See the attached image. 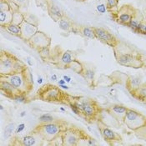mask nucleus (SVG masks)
Masks as SVG:
<instances>
[{
	"label": "nucleus",
	"mask_w": 146,
	"mask_h": 146,
	"mask_svg": "<svg viewBox=\"0 0 146 146\" xmlns=\"http://www.w3.org/2000/svg\"><path fill=\"white\" fill-rule=\"evenodd\" d=\"M65 83H66V81L64 80V79H60L59 81H58V85L60 86V85H64V84H65Z\"/></svg>",
	"instance_id": "obj_39"
},
{
	"label": "nucleus",
	"mask_w": 146,
	"mask_h": 146,
	"mask_svg": "<svg viewBox=\"0 0 146 146\" xmlns=\"http://www.w3.org/2000/svg\"><path fill=\"white\" fill-rule=\"evenodd\" d=\"M0 79H6L10 82L20 94L29 96L34 90V77L27 65L23 66L10 74L0 75Z\"/></svg>",
	"instance_id": "obj_3"
},
{
	"label": "nucleus",
	"mask_w": 146,
	"mask_h": 146,
	"mask_svg": "<svg viewBox=\"0 0 146 146\" xmlns=\"http://www.w3.org/2000/svg\"><path fill=\"white\" fill-rule=\"evenodd\" d=\"M86 135L87 133L84 130L69 124L61 135L62 144L64 146L80 145V143L85 139Z\"/></svg>",
	"instance_id": "obj_8"
},
{
	"label": "nucleus",
	"mask_w": 146,
	"mask_h": 146,
	"mask_svg": "<svg viewBox=\"0 0 146 146\" xmlns=\"http://www.w3.org/2000/svg\"><path fill=\"white\" fill-rule=\"evenodd\" d=\"M97 126L100 130V133L101 135L102 138L105 140V142L108 143L110 145H113L116 143H119L123 141V139L121 135L116 132H114L112 129H110L107 124H105L103 119H100L97 122Z\"/></svg>",
	"instance_id": "obj_11"
},
{
	"label": "nucleus",
	"mask_w": 146,
	"mask_h": 146,
	"mask_svg": "<svg viewBox=\"0 0 146 146\" xmlns=\"http://www.w3.org/2000/svg\"><path fill=\"white\" fill-rule=\"evenodd\" d=\"M112 48L116 62L119 65L135 69L145 67L146 59L134 46L120 41Z\"/></svg>",
	"instance_id": "obj_1"
},
{
	"label": "nucleus",
	"mask_w": 146,
	"mask_h": 146,
	"mask_svg": "<svg viewBox=\"0 0 146 146\" xmlns=\"http://www.w3.org/2000/svg\"><path fill=\"white\" fill-rule=\"evenodd\" d=\"M0 90L3 95L13 100H14L15 98L20 94V93L10 82L3 79H0Z\"/></svg>",
	"instance_id": "obj_18"
},
{
	"label": "nucleus",
	"mask_w": 146,
	"mask_h": 146,
	"mask_svg": "<svg viewBox=\"0 0 146 146\" xmlns=\"http://www.w3.org/2000/svg\"><path fill=\"white\" fill-rule=\"evenodd\" d=\"M26 65L22 60L12 53L1 49L0 53V75H8Z\"/></svg>",
	"instance_id": "obj_7"
},
{
	"label": "nucleus",
	"mask_w": 146,
	"mask_h": 146,
	"mask_svg": "<svg viewBox=\"0 0 146 146\" xmlns=\"http://www.w3.org/2000/svg\"><path fill=\"white\" fill-rule=\"evenodd\" d=\"M81 76L85 80L87 85L90 89H94L96 87V80H95V69L93 67L84 66V71L81 74Z\"/></svg>",
	"instance_id": "obj_21"
},
{
	"label": "nucleus",
	"mask_w": 146,
	"mask_h": 146,
	"mask_svg": "<svg viewBox=\"0 0 146 146\" xmlns=\"http://www.w3.org/2000/svg\"><path fill=\"white\" fill-rule=\"evenodd\" d=\"M24 16H25V20H27V21H29V22L30 23H33L34 24L38 25V23H39L38 19V18L35 15H33L31 13H24Z\"/></svg>",
	"instance_id": "obj_34"
},
{
	"label": "nucleus",
	"mask_w": 146,
	"mask_h": 146,
	"mask_svg": "<svg viewBox=\"0 0 146 146\" xmlns=\"http://www.w3.org/2000/svg\"><path fill=\"white\" fill-rule=\"evenodd\" d=\"M12 141L13 142L10 145H13L33 146L43 145L44 139L38 132L32 130L29 135H24L21 138L18 136H13L12 138Z\"/></svg>",
	"instance_id": "obj_10"
},
{
	"label": "nucleus",
	"mask_w": 146,
	"mask_h": 146,
	"mask_svg": "<svg viewBox=\"0 0 146 146\" xmlns=\"http://www.w3.org/2000/svg\"><path fill=\"white\" fill-rule=\"evenodd\" d=\"M24 128H25V124H19L18 127H17V129H16V130H15V135H19V133H21L23 130L24 129Z\"/></svg>",
	"instance_id": "obj_37"
},
{
	"label": "nucleus",
	"mask_w": 146,
	"mask_h": 146,
	"mask_svg": "<svg viewBox=\"0 0 146 146\" xmlns=\"http://www.w3.org/2000/svg\"><path fill=\"white\" fill-rule=\"evenodd\" d=\"M76 60L77 58L74 52L64 50L60 46H55L51 49V56L47 64L58 69H68Z\"/></svg>",
	"instance_id": "obj_6"
},
{
	"label": "nucleus",
	"mask_w": 146,
	"mask_h": 146,
	"mask_svg": "<svg viewBox=\"0 0 146 146\" xmlns=\"http://www.w3.org/2000/svg\"><path fill=\"white\" fill-rule=\"evenodd\" d=\"M68 101L77 106L80 112V117L89 124L96 123L102 119L103 109L95 100L87 96H74L70 94Z\"/></svg>",
	"instance_id": "obj_2"
},
{
	"label": "nucleus",
	"mask_w": 146,
	"mask_h": 146,
	"mask_svg": "<svg viewBox=\"0 0 146 146\" xmlns=\"http://www.w3.org/2000/svg\"><path fill=\"white\" fill-rule=\"evenodd\" d=\"M26 44L34 50L38 51L44 47L51 46V38L48 34L38 30L29 40L26 42Z\"/></svg>",
	"instance_id": "obj_14"
},
{
	"label": "nucleus",
	"mask_w": 146,
	"mask_h": 146,
	"mask_svg": "<svg viewBox=\"0 0 146 146\" xmlns=\"http://www.w3.org/2000/svg\"><path fill=\"white\" fill-rule=\"evenodd\" d=\"M69 94L52 84H44L37 90L32 100H42L47 103L60 104L67 105Z\"/></svg>",
	"instance_id": "obj_4"
},
{
	"label": "nucleus",
	"mask_w": 146,
	"mask_h": 146,
	"mask_svg": "<svg viewBox=\"0 0 146 146\" xmlns=\"http://www.w3.org/2000/svg\"><path fill=\"white\" fill-rule=\"evenodd\" d=\"M13 130V124H9L6 127V132H5V136L11 135L12 132Z\"/></svg>",
	"instance_id": "obj_36"
},
{
	"label": "nucleus",
	"mask_w": 146,
	"mask_h": 146,
	"mask_svg": "<svg viewBox=\"0 0 146 146\" xmlns=\"http://www.w3.org/2000/svg\"><path fill=\"white\" fill-rule=\"evenodd\" d=\"M93 28L94 30L96 38L102 42L103 44L108 45L111 48H113L116 45L119 44V43L120 42V40L118 39L117 37L113 35L108 29L104 28H101V27H93Z\"/></svg>",
	"instance_id": "obj_13"
},
{
	"label": "nucleus",
	"mask_w": 146,
	"mask_h": 146,
	"mask_svg": "<svg viewBox=\"0 0 146 146\" xmlns=\"http://www.w3.org/2000/svg\"><path fill=\"white\" fill-rule=\"evenodd\" d=\"M58 26L59 28L67 32V33H74V34H79V25H76L73 20H71L67 15H64L58 21Z\"/></svg>",
	"instance_id": "obj_19"
},
{
	"label": "nucleus",
	"mask_w": 146,
	"mask_h": 146,
	"mask_svg": "<svg viewBox=\"0 0 146 146\" xmlns=\"http://www.w3.org/2000/svg\"><path fill=\"white\" fill-rule=\"evenodd\" d=\"M20 27H21L20 38L24 42H27L28 40H29L34 34L38 31V25L29 22L25 19L20 24Z\"/></svg>",
	"instance_id": "obj_17"
},
{
	"label": "nucleus",
	"mask_w": 146,
	"mask_h": 146,
	"mask_svg": "<svg viewBox=\"0 0 146 146\" xmlns=\"http://www.w3.org/2000/svg\"><path fill=\"white\" fill-rule=\"evenodd\" d=\"M144 82H142V80L140 78L137 77V76H128V78L126 79L125 81V86L126 89L129 91V93L132 95L135 92V90H137Z\"/></svg>",
	"instance_id": "obj_22"
},
{
	"label": "nucleus",
	"mask_w": 146,
	"mask_h": 146,
	"mask_svg": "<svg viewBox=\"0 0 146 146\" xmlns=\"http://www.w3.org/2000/svg\"><path fill=\"white\" fill-rule=\"evenodd\" d=\"M137 9L131 4H124L122 5L117 12L116 15L113 19L121 25L128 27V24L131 21L133 17L135 15Z\"/></svg>",
	"instance_id": "obj_12"
},
{
	"label": "nucleus",
	"mask_w": 146,
	"mask_h": 146,
	"mask_svg": "<svg viewBox=\"0 0 146 146\" xmlns=\"http://www.w3.org/2000/svg\"><path fill=\"white\" fill-rule=\"evenodd\" d=\"M128 129L134 131L146 124V116L135 110L128 109L123 122Z\"/></svg>",
	"instance_id": "obj_9"
},
{
	"label": "nucleus",
	"mask_w": 146,
	"mask_h": 146,
	"mask_svg": "<svg viewBox=\"0 0 146 146\" xmlns=\"http://www.w3.org/2000/svg\"><path fill=\"white\" fill-rule=\"evenodd\" d=\"M12 5V8L14 10H22L23 9H26L29 7V0H9Z\"/></svg>",
	"instance_id": "obj_27"
},
{
	"label": "nucleus",
	"mask_w": 146,
	"mask_h": 146,
	"mask_svg": "<svg viewBox=\"0 0 146 146\" xmlns=\"http://www.w3.org/2000/svg\"><path fill=\"white\" fill-rule=\"evenodd\" d=\"M128 107L122 104H112L104 109V111L107 113L111 118H113L116 122L120 124L124 122V118L125 113L128 110Z\"/></svg>",
	"instance_id": "obj_16"
},
{
	"label": "nucleus",
	"mask_w": 146,
	"mask_h": 146,
	"mask_svg": "<svg viewBox=\"0 0 146 146\" xmlns=\"http://www.w3.org/2000/svg\"><path fill=\"white\" fill-rule=\"evenodd\" d=\"M38 120L40 123H49V122L55 120V119L50 113H44L41 116H39Z\"/></svg>",
	"instance_id": "obj_33"
},
{
	"label": "nucleus",
	"mask_w": 146,
	"mask_h": 146,
	"mask_svg": "<svg viewBox=\"0 0 146 146\" xmlns=\"http://www.w3.org/2000/svg\"><path fill=\"white\" fill-rule=\"evenodd\" d=\"M91 145V146H94V145H99L100 143L98 142V140H96L94 138H93L91 135H90L89 134H87L85 139L84 140H82V142L80 143V145Z\"/></svg>",
	"instance_id": "obj_31"
},
{
	"label": "nucleus",
	"mask_w": 146,
	"mask_h": 146,
	"mask_svg": "<svg viewBox=\"0 0 146 146\" xmlns=\"http://www.w3.org/2000/svg\"><path fill=\"white\" fill-rule=\"evenodd\" d=\"M98 10H99V12H100L101 13H105V11L107 10V9H106V6H105L104 4L99 5V6H98Z\"/></svg>",
	"instance_id": "obj_38"
},
{
	"label": "nucleus",
	"mask_w": 146,
	"mask_h": 146,
	"mask_svg": "<svg viewBox=\"0 0 146 146\" xmlns=\"http://www.w3.org/2000/svg\"><path fill=\"white\" fill-rule=\"evenodd\" d=\"M79 34L87 38L97 39L93 27L85 26V25H79Z\"/></svg>",
	"instance_id": "obj_24"
},
{
	"label": "nucleus",
	"mask_w": 146,
	"mask_h": 146,
	"mask_svg": "<svg viewBox=\"0 0 146 146\" xmlns=\"http://www.w3.org/2000/svg\"><path fill=\"white\" fill-rule=\"evenodd\" d=\"M133 98L141 102H146V83H143L132 94Z\"/></svg>",
	"instance_id": "obj_26"
},
{
	"label": "nucleus",
	"mask_w": 146,
	"mask_h": 146,
	"mask_svg": "<svg viewBox=\"0 0 146 146\" xmlns=\"http://www.w3.org/2000/svg\"><path fill=\"white\" fill-rule=\"evenodd\" d=\"M46 7H47V11L49 15V17L55 22H58L64 15V12L62 9L55 4L52 0H45Z\"/></svg>",
	"instance_id": "obj_20"
},
{
	"label": "nucleus",
	"mask_w": 146,
	"mask_h": 146,
	"mask_svg": "<svg viewBox=\"0 0 146 146\" xmlns=\"http://www.w3.org/2000/svg\"><path fill=\"white\" fill-rule=\"evenodd\" d=\"M2 29H5L6 32L9 33L13 36L19 37V38H20V36H21V27H20V25L15 24L13 23H10L2 27Z\"/></svg>",
	"instance_id": "obj_25"
},
{
	"label": "nucleus",
	"mask_w": 146,
	"mask_h": 146,
	"mask_svg": "<svg viewBox=\"0 0 146 146\" xmlns=\"http://www.w3.org/2000/svg\"><path fill=\"white\" fill-rule=\"evenodd\" d=\"M75 1H77V2H80V3H82V2H85L86 0H75Z\"/></svg>",
	"instance_id": "obj_43"
},
{
	"label": "nucleus",
	"mask_w": 146,
	"mask_h": 146,
	"mask_svg": "<svg viewBox=\"0 0 146 146\" xmlns=\"http://www.w3.org/2000/svg\"><path fill=\"white\" fill-rule=\"evenodd\" d=\"M52 79H54V80H57L56 75H54V76H52Z\"/></svg>",
	"instance_id": "obj_42"
},
{
	"label": "nucleus",
	"mask_w": 146,
	"mask_h": 146,
	"mask_svg": "<svg viewBox=\"0 0 146 146\" xmlns=\"http://www.w3.org/2000/svg\"><path fill=\"white\" fill-rule=\"evenodd\" d=\"M145 67H146V65H145Z\"/></svg>",
	"instance_id": "obj_44"
},
{
	"label": "nucleus",
	"mask_w": 146,
	"mask_h": 146,
	"mask_svg": "<svg viewBox=\"0 0 146 146\" xmlns=\"http://www.w3.org/2000/svg\"><path fill=\"white\" fill-rule=\"evenodd\" d=\"M25 19L24 13L20 10H14L13 11V22L15 24L20 25Z\"/></svg>",
	"instance_id": "obj_30"
},
{
	"label": "nucleus",
	"mask_w": 146,
	"mask_h": 146,
	"mask_svg": "<svg viewBox=\"0 0 146 146\" xmlns=\"http://www.w3.org/2000/svg\"><path fill=\"white\" fill-rule=\"evenodd\" d=\"M64 79L66 81V82H70V80H71V78H69L68 76H64Z\"/></svg>",
	"instance_id": "obj_40"
},
{
	"label": "nucleus",
	"mask_w": 146,
	"mask_h": 146,
	"mask_svg": "<svg viewBox=\"0 0 146 146\" xmlns=\"http://www.w3.org/2000/svg\"><path fill=\"white\" fill-rule=\"evenodd\" d=\"M135 33L146 35V20H144L143 22L139 25V27L135 30Z\"/></svg>",
	"instance_id": "obj_35"
},
{
	"label": "nucleus",
	"mask_w": 146,
	"mask_h": 146,
	"mask_svg": "<svg viewBox=\"0 0 146 146\" xmlns=\"http://www.w3.org/2000/svg\"><path fill=\"white\" fill-rule=\"evenodd\" d=\"M68 122L60 119H55L49 123H39L33 130L41 135L44 141L52 143L61 137L62 133L66 129Z\"/></svg>",
	"instance_id": "obj_5"
},
{
	"label": "nucleus",
	"mask_w": 146,
	"mask_h": 146,
	"mask_svg": "<svg viewBox=\"0 0 146 146\" xmlns=\"http://www.w3.org/2000/svg\"><path fill=\"white\" fill-rule=\"evenodd\" d=\"M106 9L114 17L119 10V0H106Z\"/></svg>",
	"instance_id": "obj_28"
},
{
	"label": "nucleus",
	"mask_w": 146,
	"mask_h": 146,
	"mask_svg": "<svg viewBox=\"0 0 146 146\" xmlns=\"http://www.w3.org/2000/svg\"><path fill=\"white\" fill-rule=\"evenodd\" d=\"M13 9L9 0H0V25L3 27L13 22Z\"/></svg>",
	"instance_id": "obj_15"
},
{
	"label": "nucleus",
	"mask_w": 146,
	"mask_h": 146,
	"mask_svg": "<svg viewBox=\"0 0 146 146\" xmlns=\"http://www.w3.org/2000/svg\"><path fill=\"white\" fill-rule=\"evenodd\" d=\"M134 133L138 139L146 141V124L144 126L140 127L139 129H138L137 130H135Z\"/></svg>",
	"instance_id": "obj_32"
},
{
	"label": "nucleus",
	"mask_w": 146,
	"mask_h": 146,
	"mask_svg": "<svg viewBox=\"0 0 146 146\" xmlns=\"http://www.w3.org/2000/svg\"><path fill=\"white\" fill-rule=\"evenodd\" d=\"M39 56L41 58V59L43 60L44 63H46L48 62V60L49 59V58L51 56V48L50 47H44L41 49H39L38 51Z\"/></svg>",
	"instance_id": "obj_29"
},
{
	"label": "nucleus",
	"mask_w": 146,
	"mask_h": 146,
	"mask_svg": "<svg viewBox=\"0 0 146 146\" xmlns=\"http://www.w3.org/2000/svg\"><path fill=\"white\" fill-rule=\"evenodd\" d=\"M59 87H60V88H63V89H66V90L68 89V87L67 85H65V84H64V85H60Z\"/></svg>",
	"instance_id": "obj_41"
},
{
	"label": "nucleus",
	"mask_w": 146,
	"mask_h": 146,
	"mask_svg": "<svg viewBox=\"0 0 146 146\" xmlns=\"http://www.w3.org/2000/svg\"><path fill=\"white\" fill-rule=\"evenodd\" d=\"M144 20H145V18H144L143 13H141V11L137 9L135 15L133 17V19H131V21L129 22V23L128 24V27L135 32V30L137 29L139 25L143 22Z\"/></svg>",
	"instance_id": "obj_23"
}]
</instances>
